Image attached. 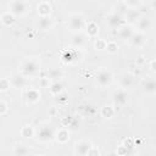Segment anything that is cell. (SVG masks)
Wrapping results in <instances>:
<instances>
[{
    "label": "cell",
    "mask_w": 156,
    "mask_h": 156,
    "mask_svg": "<svg viewBox=\"0 0 156 156\" xmlns=\"http://www.w3.org/2000/svg\"><path fill=\"white\" fill-rule=\"evenodd\" d=\"M0 21L5 24V26H12L13 22H15V15L9 11V12H4L1 16H0Z\"/></svg>",
    "instance_id": "cell-11"
},
{
    "label": "cell",
    "mask_w": 156,
    "mask_h": 156,
    "mask_svg": "<svg viewBox=\"0 0 156 156\" xmlns=\"http://www.w3.org/2000/svg\"><path fill=\"white\" fill-rule=\"evenodd\" d=\"M30 151H29V147L24 144H17L13 149V155H17V156H24V155H28Z\"/></svg>",
    "instance_id": "cell-12"
},
{
    "label": "cell",
    "mask_w": 156,
    "mask_h": 156,
    "mask_svg": "<svg viewBox=\"0 0 156 156\" xmlns=\"http://www.w3.org/2000/svg\"><path fill=\"white\" fill-rule=\"evenodd\" d=\"M107 22H108V24H111L112 27H117V26L119 24V22H121V17H119L118 15H112V16H110V17L107 18Z\"/></svg>",
    "instance_id": "cell-25"
},
{
    "label": "cell",
    "mask_w": 156,
    "mask_h": 156,
    "mask_svg": "<svg viewBox=\"0 0 156 156\" xmlns=\"http://www.w3.org/2000/svg\"><path fill=\"white\" fill-rule=\"evenodd\" d=\"M85 29H87V33L89 37H95L99 32V27L95 22H89L87 26H85Z\"/></svg>",
    "instance_id": "cell-16"
},
{
    "label": "cell",
    "mask_w": 156,
    "mask_h": 156,
    "mask_svg": "<svg viewBox=\"0 0 156 156\" xmlns=\"http://www.w3.org/2000/svg\"><path fill=\"white\" fill-rule=\"evenodd\" d=\"M62 76L61 71L58 68H50L48 71V78L49 79H52V80H57L60 77Z\"/></svg>",
    "instance_id": "cell-20"
},
{
    "label": "cell",
    "mask_w": 156,
    "mask_h": 156,
    "mask_svg": "<svg viewBox=\"0 0 156 156\" xmlns=\"http://www.w3.org/2000/svg\"><path fill=\"white\" fill-rule=\"evenodd\" d=\"M150 27H151V21L149 18L143 17L138 21V28H139L140 32H146V30L150 29Z\"/></svg>",
    "instance_id": "cell-13"
},
{
    "label": "cell",
    "mask_w": 156,
    "mask_h": 156,
    "mask_svg": "<svg viewBox=\"0 0 156 156\" xmlns=\"http://www.w3.org/2000/svg\"><path fill=\"white\" fill-rule=\"evenodd\" d=\"M10 84H12L15 88H22L24 87L26 84V78L23 74H20V73H16L12 76L11 80H10Z\"/></svg>",
    "instance_id": "cell-10"
},
{
    "label": "cell",
    "mask_w": 156,
    "mask_h": 156,
    "mask_svg": "<svg viewBox=\"0 0 156 156\" xmlns=\"http://www.w3.org/2000/svg\"><path fill=\"white\" fill-rule=\"evenodd\" d=\"M110 54H115V52H117V50H118V45H117V43L116 41H108V43H106V48H105Z\"/></svg>",
    "instance_id": "cell-26"
},
{
    "label": "cell",
    "mask_w": 156,
    "mask_h": 156,
    "mask_svg": "<svg viewBox=\"0 0 156 156\" xmlns=\"http://www.w3.org/2000/svg\"><path fill=\"white\" fill-rule=\"evenodd\" d=\"M38 69H39V65H38L37 61H34V60H27V61L22 65V73H23V76L34 74Z\"/></svg>",
    "instance_id": "cell-4"
},
{
    "label": "cell",
    "mask_w": 156,
    "mask_h": 156,
    "mask_svg": "<svg viewBox=\"0 0 156 156\" xmlns=\"http://www.w3.org/2000/svg\"><path fill=\"white\" fill-rule=\"evenodd\" d=\"M51 26H52V22L49 18V16H40L39 21L37 22V27L41 30H48L51 28Z\"/></svg>",
    "instance_id": "cell-9"
},
{
    "label": "cell",
    "mask_w": 156,
    "mask_h": 156,
    "mask_svg": "<svg viewBox=\"0 0 156 156\" xmlns=\"http://www.w3.org/2000/svg\"><path fill=\"white\" fill-rule=\"evenodd\" d=\"M121 37H122L123 39H126V38H129V37H132V35H130V32H129V30H127L126 28H123L122 32H121Z\"/></svg>",
    "instance_id": "cell-31"
},
{
    "label": "cell",
    "mask_w": 156,
    "mask_h": 156,
    "mask_svg": "<svg viewBox=\"0 0 156 156\" xmlns=\"http://www.w3.org/2000/svg\"><path fill=\"white\" fill-rule=\"evenodd\" d=\"M37 134H38V138L43 141H48V140H51L54 138V133H52V129L48 126H43L40 128H38L37 130Z\"/></svg>",
    "instance_id": "cell-5"
},
{
    "label": "cell",
    "mask_w": 156,
    "mask_h": 156,
    "mask_svg": "<svg viewBox=\"0 0 156 156\" xmlns=\"http://www.w3.org/2000/svg\"><path fill=\"white\" fill-rule=\"evenodd\" d=\"M143 89L146 94H155L156 91V83L152 78H146L144 82H143Z\"/></svg>",
    "instance_id": "cell-7"
},
{
    "label": "cell",
    "mask_w": 156,
    "mask_h": 156,
    "mask_svg": "<svg viewBox=\"0 0 156 156\" xmlns=\"http://www.w3.org/2000/svg\"><path fill=\"white\" fill-rule=\"evenodd\" d=\"M130 38H132V43H133V45H135V46H141V45L145 43V35H144L141 32L133 34Z\"/></svg>",
    "instance_id": "cell-14"
},
{
    "label": "cell",
    "mask_w": 156,
    "mask_h": 156,
    "mask_svg": "<svg viewBox=\"0 0 156 156\" xmlns=\"http://www.w3.org/2000/svg\"><path fill=\"white\" fill-rule=\"evenodd\" d=\"M133 84V76L132 74H123L121 78V85L123 88H130Z\"/></svg>",
    "instance_id": "cell-19"
},
{
    "label": "cell",
    "mask_w": 156,
    "mask_h": 156,
    "mask_svg": "<svg viewBox=\"0 0 156 156\" xmlns=\"http://www.w3.org/2000/svg\"><path fill=\"white\" fill-rule=\"evenodd\" d=\"M27 9H28V5L23 0H15L11 4V12L15 16H22V15H24L27 12Z\"/></svg>",
    "instance_id": "cell-2"
},
{
    "label": "cell",
    "mask_w": 156,
    "mask_h": 156,
    "mask_svg": "<svg viewBox=\"0 0 156 156\" xmlns=\"http://www.w3.org/2000/svg\"><path fill=\"white\" fill-rule=\"evenodd\" d=\"M113 101L117 106H122L127 102V93L124 90H117L113 93Z\"/></svg>",
    "instance_id": "cell-8"
},
{
    "label": "cell",
    "mask_w": 156,
    "mask_h": 156,
    "mask_svg": "<svg viewBox=\"0 0 156 156\" xmlns=\"http://www.w3.org/2000/svg\"><path fill=\"white\" fill-rule=\"evenodd\" d=\"M95 48H96L98 50H104V49L106 48V41L102 40V39H98L96 43H95Z\"/></svg>",
    "instance_id": "cell-28"
},
{
    "label": "cell",
    "mask_w": 156,
    "mask_h": 156,
    "mask_svg": "<svg viewBox=\"0 0 156 156\" xmlns=\"http://www.w3.org/2000/svg\"><path fill=\"white\" fill-rule=\"evenodd\" d=\"M101 115L105 118H111L115 115V110H113L112 106H104L102 110H101Z\"/></svg>",
    "instance_id": "cell-22"
},
{
    "label": "cell",
    "mask_w": 156,
    "mask_h": 156,
    "mask_svg": "<svg viewBox=\"0 0 156 156\" xmlns=\"http://www.w3.org/2000/svg\"><path fill=\"white\" fill-rule=\"evenodd\" d=\"M56 139H57L58 143H62V144H65L66 141H68V139H69V133H68V130H66V129H60V130L57 132V134H56Z\"/></svg>",
    "instance_id": "cell-17"
},
{
    "label": "cell",
    "mask_w": 156,
    "mask_h": 156,
    "mask_svg": "<svg viewBox=\"0 0 156 156\" xmlns=\"http://www.w3.org/2000/svg\"><path fill=\"white\" fill-rule=\"evenodd\" d=\"M6 111H7V104L4 101H0V115L6 113Z\"/></svg>",
    "instance_id": "cell-29"
},
{
    "label": "cell",
    "mask_w": 156,
    "mask_h": 156,
    "mask_svg": "<svg viewBox=\"0 0 156 156\" xmlns=\"http://www.w3.org/2000/svg\"><path fill=\"white\" fill-rule=\"evenodd\" d=\"M91 144L87 140H80V141H77L76 145H74V152L77 155H87L88 154V150L90 149Z\"/></svg>",
    "instance_id": "cell-6"
},
{
    "label": "cell",
    "mask_w": 156,
    "mask_h": 156,
    "mask_svg": "<svg viewBox=\"0 0 156 156\" xmlns=\"http://www.w3.org/2000/svg\"><path fill=\"white\" fill-rule=\"evenodd\" d=\"M27 99L30 101V102H37L39 99H40V93L37 90V89H29L27 91Z\"/></svg>",
    "instance_id": "cell-18"
},
{
    "label": "cell",
    "mask_w": 156,
    "mask_h": 156,
    "mask_svg": "<svg viewBox=\"0 0 156 156\" xmlns=\"http://www.w3.org/2000/svg\"><path fill=\"white\" fill-rule=\"evenodd\" d=\"M21 134L22 136L24 138H32L34 135V129L30 127V126H24L22 129H21Z\"/></svg>",
    "instance_id": "cell-23"
},
{
    "label": "cell",
    "mask_w": 156,
    "mask_h": 156,
    "mask_svg": "<svg viewBox=\"0 0 156 156\" xmlns=\"http://www.w3.org/2000/svg\"><path fill=\"white\" fill-rule=\"evenodd\" d=\"M156 61L155 60H151V62H150V69H151V72H156Z\"/></svg>",
    "instance_id": "cell-33"
},
{
    "label": "cell",
    "mask_w": 156,
    "mask_h": 156,
    "mask_svg": "<svg viewBox=\"0 0 156 156\" xmlns=\"http://www.w3.org/2000/svg\"><path fill=\"white\" fill-rule=\"evenodd\" d=\"M51 12V6L48 2H40L38 5V13L40 16H49Z\"/></svg>",
    "instance_id": "cell-15"
},
{
    "label": "cell",
    "mask_w": 156,
    "mask_h": 156,
    "mask_svg": "<svg viewBox=\"0 0 156 156\" xmlns=\"http://www.w3.org/2000/svg\"><path fill=\"white\" fill-rule=\"evenodd\" d=\"M87 155H100V151H99L96 147L90 146V149L88 150V154H87Z\"/></svg>",
    "instance_id": "cell-30"
},
{
    "label": "cell",
    "mask_w": 156,
    "mask_h": 156,
    "mask_svg": "<svg viewBox=\"0 0 156 156\" xmlns=\"http://www.w3.org/2000/svg\"><path fill=\"white\" fill-rule=\"evenodd\" d=\"M10 88V80L6 78H1L0 79V91H5Z\"/></svg>",
    "instance_id": "cell-27"
},
{
    "label": "cell",
    "mask_w": 156,
    "mask_h": 156,
    "mask_svg": "<svg viewBox=\"0 0 156 156\" xmlns=\"http://www.w3.org/2000/svg\"><path fill=\"white\" fill-rule=\"evenodd\" d=\"M50 93L52 94V95H58L61 91H62V84L60 83V82H57V80H55L51 85H50Z\"/></svg>",
    "instance_id": "cell-21"
},
{
    "label": "cell",
    "mask_w": 156,
    "mask_h": 156,
    "mask_svg": "<svg viewBox=\"0 0 156 156\" xmlns=\"http://www.w3.org/2000/svg\"><path fill=\"white\" fill-rule=\"evenodd\" d=\"M68 24H69V28L72 30L80 32L84 27V18H83L82 15H78V13L71 15L69 18H68Z\"/></svg>",
    "instance_id": "cell-1"
},
{
    "label": "cell",
    "mask_w": 156,
    "mask_h": 156,
    "mask_svg": "<svg viewBox=\"0 0 156 156\" xmlns=\"http://www.w3.org/2000/svg\"><path fill=\"white\" fill-rule=\"evenodd\" d=\"M119 1H122V2H124V1H127V0H119Z\"/></svg>",
    "instance_id": "cell-34"
},
{
    "label": "cell",
    "mask_w": 156,
    "mask_h": 156,
    "mask_svg": "<svg viewBox=\"0 0 156 156\" xmlns=\"http://www.w3.org/2000/svg\"><path fill=\"white\" fill-rule=\"evenodd\" d=\"M117 154H119V155H126V154H128V149H127L126 146H121V147L117 150Z\"/></svg>",
    "instance_id": "cell-32"
},
{
    "label": "cell",
    "mask_w": 156,
    "mask_h": 156,
    "mask_svg": "<svg viewBox=\"0 0 156 156\" xmlns=\"http://www.w3.org/2000/svg\"><path fill=\"white\" fill-rule=\"evenodd\" d=\"M112 80V73L108 69H100L96 74V83L100 87H105L107 84H110V82Z\"/></svg>",
    "instance_id": "cell-3"
},
{
    "label": "cell",
    "mask_w": 156,
    "mask_h": 156,
    "mask_svg": "<svg viewBox=\"0 0 156 156\" xmlns=\"http://www.w3.org/2000/svg\"><path fill=\"white\" fill-rule=\"evenodd\" d=\"M72 43L76 45V46H82L83 45V43H84V37L80 34V33H77V34H74L73 37H72Z\"/></svg>",
    "instance_id": "cell-24"
}]
</instances>
